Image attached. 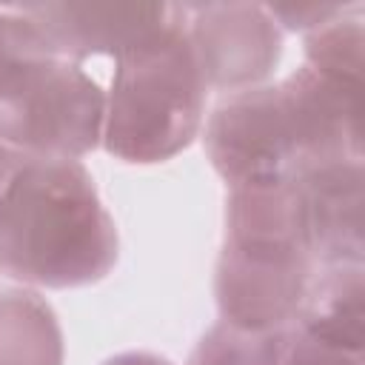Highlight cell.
I'll return each mask as SVG.
<instances>
[{"instance_id":"3","label":"cell","mask_w":365,"mask_h":365,"mask_svg":"<svg viewBox=\"0 0 365 365\" xmlns=\"http://www.w3.org/2000/svg\"><path fill=\"white\" fill-rule=\"evenodd\" d=\"M60 334L51 311L34 294H6L0 302V365H57Z\"/></svg>"},{"instance_id":"2","label":"cell","mask_w":365,"mask_h":365,"mask_svg":"<svg viewBox=\"0 0 365 365\" xmlns=\"http://www.w3.org/2000/svg\"><path fill=\"white\" fill-rule=\"evenodd\" d=\"M202 88L191 40L168 23L120 57L106 131L108 151L134 163L171 157L200 125Z\"/></svg>"},{"instance_id":"1","label":"cell","mask_w":365,"mask_h":365,"mask_svg":"<svg viewBox=\"0 0 365 365\" xmlns=\"http://www.w3.org/2000/svg\"><path fill=\"white\" fill-rule=\"evenodd\" d=\"M114 257V225L80 163L0 148V265L11 277L77 285Z\"/></svg>"},{"instance_id":"4","label":"cell","mask_w":365,"mask_h":365,"mask_svg":"<svg viewBox=\"0 0 365 365\" xmlns=\"http://www.w3.org/2000/svg\"><path fill=\"white\" fill-rule=\"evenodd\" d=\"M285 351L282 334H251L234 328H214L197 348L191 365H279Z\"/></svg>"}]
</instances>
